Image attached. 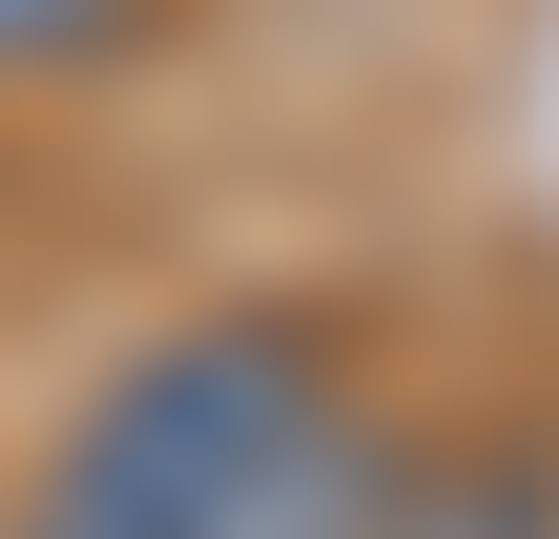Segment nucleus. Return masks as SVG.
I'll return each mask as SVG.
<instances>
[{
  "label": "nucleus",
  "instance_id": "nucleus-1",
  "mask_svg": "<svg viewBox=\"0 0 559 539\" xmlns=\"http://www.w3.org/2000/svg\"><path fill=\"white\" fill-rule=\"evenodd\" d=\"M332 395H353V374H332V332H311V312L145 332V353L62 415V457L21 478V539H228V519H249V478H270Z\"/></svg>",
  "mask_w": 559,
  "mask_h": 539
},
{
  "label": "nucleus",
  "instance_id": "nucleus-2",
  "mask_svg": "<svg viewBox=\"0 0 559 539\" xmlns=\"http://www.w3.org/2000/svg\"><path fill=\"white\" fill-rule=\"evenodd\" d=\"M228 539H394V436L332 395V415H311L270 478H249V519H228Z\"/></svg>",
  "mask_w": 559,
  "mask_h": 539
},
{
  "label": "nucleus",
  "instance_id": "nucleus-3",
  "mask_svg": "<svg viewBox=\"0 0 559 539\" xmlns=\"http://www.w3.org/2000/svg\"><path fill=\"white\" fill-rule=\"evenodd\" d=\"M166 0H0V83H62V62H124Z\"/></svg>",
  "mask_w": 559,
  "mask_h": 539
}]
</instances>
